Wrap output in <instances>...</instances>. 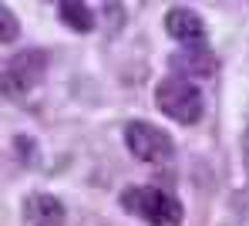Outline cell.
I'll return each mask as SVG.
<instances>
[{"instance_id":"cell-1","label":"cell","mask_w":249,"mask_h":226,"mask_svg":"<svg viewBox=\"0 0 249 226\" xmlns=\"http://www.w3.org/2000/svg\"><path fill=\"white\" fill-rule=\"evenodd\" d=\"M122 206L152 226H178L182 223V203L172 192L155 189V186H131V189H124Z\"/></svg>"},{"instance_id":"cell-8","label":"cell","mask_w":249,"mask_h":226,"mask_svg":"<svg viewBox=\"0 0 249 226\" xmlns=\"http://www.w3.org/2000/svg\"><path fill=\"white\" fill-rule=\"evenodd\" d=\"M57 14H61L64 27H71L74 34H91L94 31V14H91V7L81 3V0H64L57 7Z\"/></svg>"},{"instance_id":"cell-3","label":"cell","mask_w":249,"mask_h":226,"mask_svg":"<svg viewBox=\"0 0 249 226\" xmlns=\"http://www.w3.org/2000/svg\"><path fill=\"white\" fill-rule=\"evenodd\" d=\"M124 142H128L131 155L138 162H148V166H162L175 152L172 135H168L165 129L152 125V122H128L124 125Z\"/></svg>"},{"instance_id":"cell-10","label":"cell","mask_w":249,"mask_h":226,"mask_svg":"<svg viewBox=\"0 0 249 226\" xmlns=\"http://www.w3.org/2000/svg\"><path fill=\"white\" fill-rule=\"evenodd\" d=\"M246 162H249V149H246Z\"/></svg>"},{"instance_id":"cell-6","label":"cell","mask_w":249,"mask_h":226,"mask_svg":"<svg viewBox=\"0 0 249 226\" xmlns=\"http://www.w3.org/2000/svg\"><path fill=\"white\" fill-rule=\"evenodd\" d=\"M24 223L27 226H64V203L51 192H31L24 199Z\"/></svg>"},{"instance_id":"cell-2","label":"cell","mask_w":249,"mask_h":226,"mask_svg":"<svg viewBox=\"0 0 249 226\" xmlns=\"http://www.w3.org/2000/svg\"><path fill=\"white\" fill-rule=\"evenodd\" d=\"M155 105L162 108V115H168L178 125H196L202 118V94H199V88L192 81L175 78V75L165 78V81H159Z\"/></svg>"},{"instance_id":"cell-7","label":"cell","mask_w":249,"mask_h":226,"mask_svg":"<svg viewBox=\"0 0 249 226\" xmlns=\"http://www.w3.org/2000/svg\"><path fill=\"white\" fill-rule=\"evenodd\" d=\"M165 31L175 41H182V44H202L206 41V20L196 10H189V7H172L168 10Z\"/></svg>"},{"instance_id":"cell-11","label":"cell","mask_w":249,"mask_h":226,"mask_svg":"<svg viewBox=\"0 0 249 226\" xmlns=\"http://www.w3.org/2000/svg\"><path fill=\"white\" fill-rule=\"evenodd\" d=\"M246 149H249V138H246Z\"/></svg>"},{"instance_id":"cell-5","label":"cell","mask_w":249,"mask_h":226,"mask_svg":"<svg viewBox=\"0 0 249 226\" xmlns=\"http://www.w3.org/2000/svg\"><path fill=\"white\" fill-rule=\"evenodd\" d=\"M168 64H172V71H178L175 78H182V81H206V78L215 75V57L209 54L206 47H199V44L178 51Z\"/></svg>"},{"instance_id":"cell-4","label":"cell","mask_w":249,"mask_h":226,"mask_svg":"<svg viewBox=\"0 0 249 226\" xmlns=\"http://www.w3.org/2000/svg\"><path fill=\"white\" fill-rule=\"evenodd\" d=\"M44 71H47V54L27 47L17 57H10V64L0 71V88H3V94H10V98H24L31 88L41 85Z\"/></svg>"},{"instance_id":"cell-9","label":"cell","mask_w":249,"mask_h":226,"mask_svg":"<svg viewBox=\"0 0 249 226\" xmlns=\"http://www.w3.org/2000/svg\"><path fill=\"white\" fill-rule=\"evenodd\" d=\"M17 34H20V24H17L14 10L0 3V44H14V41H17Z\"/></svg>"}]
</instances>
